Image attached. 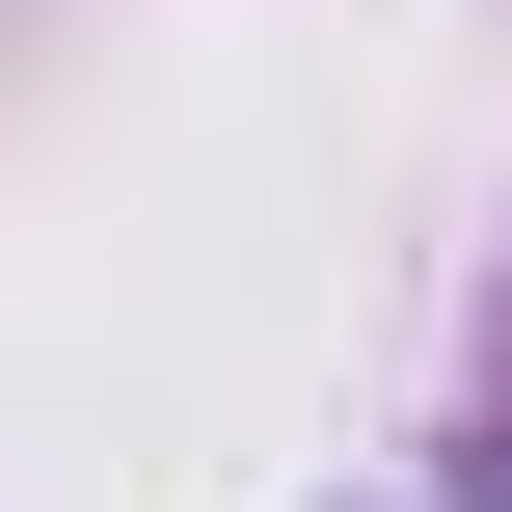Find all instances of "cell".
I'll return each instance as SVG.
<instances>
[{
  "mask_svg": "<svg viewBox=\"0 0 512 512\" xmlns=\"http://www.w3.org/2000/svg\"><path fill=\"white\" fill-rule=\"evenodd\" d=\"M432 512H512V297H486V378H459V432H432Z\"/></svg>",
  "mask_w": 512,
  "mask_h": 512,
  "instance_id": "obj_1",
  "label": "cell"
},
{
  "mask_svg": "<svg viewBox=\"0 0 512 512\" xmlns=\"http://www.w3.org/2000/svg\"><path fill=\"white\" fill-rule=\"evenodd\" d=\"M351 512H405V486H351Z\"/></svg>",
  "mask_w": 512,
  "mask_h": 512,
  "instance_id": "obj_2",
  "label": "cell"
}]
</instances>
